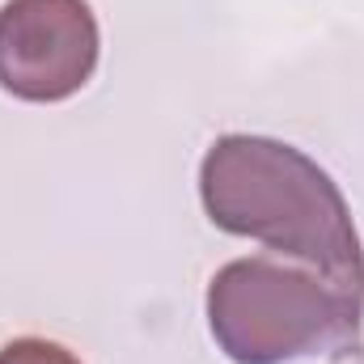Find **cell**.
<instances>
[{
    "label": "cell",
    "instance_id": "1",
    "mask_svg": "<svg viewBox=\"0 0 364 364\" xmlns=\"http://www.w3.org/2000/svg\"><path fill=\"white\" fill-rule=\"evenodd\" d=\"M199 199L216 229L263 242L352 292H364V250L335 178L272 136H220L199 166Z\"/></svg>",
    "mask_w": 364,
    "mask_h": 364
},
{
    "label": "cell",
    "instance_id": "2",
    "mask_svg": "<svg viewBox=\"0 0 364 364\" xmlns=\"http://www.w3.org/2000/svg\"><path fill=\"white\" fill-rule=\"evenodd\" d=\"M364 292L272 259L225 263L208 284V331L233 364L339 356L360 339Z\"/></svg>",
    "mask_w": 364,
    "mask_h": 364
},
{
    "label": "cell",
    "instance_id": "3",
    "mask_svg": "<svg viewBox=\"0 0 364 364\" xmlns=\"http://www.w3.org/2000/svg\"><path fill=\"white\" fill-rule=\"evenodd\" d=\"M97 17L85 0H4L0 90L21 102H64L97 68Z\"/></svg>",
    "mask_w": 364,
    "mask_h": 364
},
{
    "label": "cell",
    "instance_id": "4",
    "mask_svg": "<svg viewBox=\"0 0 364 364\" xmlns=\"http://www.w3.org/2000/svg\"><path fill=\"white\" fill-rule=\"evenodd\" d=\"M0 364H81V360H77L68 348L51 343V339L26 335V339H13V343L0 348Z\"/></svg>",
    "mask_w": 364,
    "mask_h": 364
},
{
    "label": "cell",
    "instance_id": "5",
    "mask_svg": "<svg viewBox=\"0 0 364 364\" xmlns=\"http://www.w3.org/2000/svg\"><path fill=\"white\" fill-rule=\"evenodd\" d=\"M356 364H364V352H360V356H356Z\"/></svg>",
    "mask_w": 364,
    "mask_h": 364
}]
</instances>
